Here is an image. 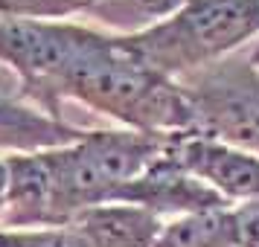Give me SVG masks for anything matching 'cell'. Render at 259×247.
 I'll use <instances>...</instances> for the list:
<instances>
[{"label":"cell","mask_w":259,"mask_h":247,"mask_svg":"<svg viewBox=\"0 0 259 247\" xmlns=\"http://www.w3.org/2000/svg\"><path fill=\"white\" fill-rule=\"evenodd\" d=\"M64 99L82 102L131 131H195V117L181 82L134 59L119 44V35H108L64 76L59 84V105Z\"/></svg>","instance_id":"6da1fadb"},{"label":"cell","mask_w":259,"mask_h":247,"mask_svg":"<svg viewBox=\"0 0 259 247\" xmlns=\"http://www.w3.org/2000/svg\"><path fill=\"white\" fill-rule=\"evenodd\" d=\"M259 38V0H187L178 12L119 44L166 79H184Z\"/></svg>","instance_id":"7a4b0ae2"},{"label":"cell","mask_w":259,"mask_h":247,"mask_svg":"<svg viewBox=\"0 0 259 247\" xmlns=\"http://www.w3.org/2000/svg\"><path fill=\"white\" fill-rule=\"evenodd\" d=\"M169 134L131 128L84 131L82 140L59 149V221L70 224L96 204H111L163 154Z\"/></svg>","instance_id":"3957f363"},{"label":"cell","mask_w":259,"mask_h":247,"mask_svg":"<svg viewBox=\"0 0 259 247\" xmlns=\"http://www.w3.org/2000/svg\"><path fill=\"white\" fill-rule=\"evenodd\" d=\"M105 38V32L70 21L0 15V64L18 73L24 102L41 108L50 117L64 119L59 84Z\"/></svg>","instance_id":"277c9868"},{"label":"cell","mask_w":259,"mask_h":247,"mask_svg":"<svg viewBox=\"0 0 259 247\" xmlns=\"http://www.w3.org/2000/svg\"><path fill=\"white\" fill-rule=\"evenodd\" d=\"M178 82L189 99L198 134L259 154V44Z\"/></svg>","instance_id":"5b68a950"},{"label":"cell","mask_w":259,"mask_h":247,"mask_svg":"<svg viewBox=\"0 0 259 247\" xmlns=\"http://www.w3.org/2000/svg\"><path fill=\"white\" fill-rule=\"evenodd\" d=\"M59 149L6 154V195L0 204V227L6 230L61 227Z\"/></svg>","instance_id":"8992f818"},{"label":"cell","mask_w":259,"mask_h":247,"mask_svg":"<svg viewBox=\"0 0 259 247\" xmlns=\"http://www.w3.org/2000/svg\"><path fill=\"white\" fill-rule=\"evenodd\" d=\"M166 154L201 177L230 204L259 201V154L233 149L198 131H178L166 137Z\"/></svg>","instance_id":"52a82bcc"},{"label":"cell","mask_w":259,"mask_h":247,"mask_svg":"<svg viewBox=\"0 0 259 247\" xmlns=\"http://www.w3.org/2000/svg\"><path fill=\"white\" fill-rule=\"evenodd\" d=\"M117 201L137 204L160 215L163 221L189 215V212H207V210H224L233 207L227 198H222L212 186H207L201 177L189 175L184 166H178L169 154L154 160L140 177H134L128 186L117 195Z\"/></svg>","instance_id":"ba28073f"},{"label":"cell","mask_w":259,"mask_h":247,"mask_svg":"<svg viewBox=\"0 0 259 247\" xmlns=\"http://www.w3.org/2000/svg\"><path fill=\"white\" fill-rule=\"evenodd\" d=\"M163 224L160 215L146 207L111 201L82 210L70 227L91 247H154Z\"/></svg>","instance_id":"9c48e42d"},{"label":"cell","mask_w":259,"mask_h":247,"mask_svg":"<svg viewBox=\"0 0 259 247\" xmlns=\"http://www.w3.org/2000/svg\"><path fill=\"white\" fill-rule=\"evenodd\" d=\"M88 128L44 114L41 108L24 102L21 96L0 93V152L24 154L41 149H59L82 140Z\"/></svg>","instance_id":"30bf717a"},{"label":"cell","mask_w":259,"mask_h":247,"mask_svg":"<svg viewBox=\"0 0 259 247\" xmlns=\"http://www.w3.org/2000/svg\"><path fill=\"white\" fill-rule=\"evenodd\" d=\"M154 247H236L230 207L169 218Z\"/></svg>","instance_id":"8fae6325"},{"label":"cell","mask_w":259,"mask_h":247,"mask_svg":"<svg viewBox=\"0 0 259 247\" xmlns=\"http://www.w3.org/2000/svg\"><path fill=\"white\" fill-rule=\"evenodd\" d=\"M187 0H111L102 9H96L94 15H99L108 24L119 26L122 32H117V35H131V32H140L146 26L169 18Z\"/></svg>","instance_id":"7c38bea8"},{"label":"cell","mask_w":259,"mask_h":247,"mask_svg":"<svg viewBox=\"0 0 259 247\" xmlns=\"http://www.w3.org/2000/svg\"><path fill=\"white\" fill-rule=\"evenodd\" d=\"M111 0H0V15L38 18V21H64L70 15L102 9Z\"/></svg>","instance_id":"4fadbf2b"},{"label":"cell","mask_w":259,"mask_h":247,"mask_svg":"<svg viewBox=\"0 0 259 247\" xmlns=\"http://www.w3.org/2000/svg\"><path fill=\"white\" fill-rule=\"evenodd\" d=\"M0 235L9 247H91L70 224L64 227H35V230H6L0 227Z\"/></svg>","instance_id":"5bb4252c"},{"label":"cell","mask_w":259,"mask_h":247,"mask_svg":"<svg viewBox=\"0 0 259 247\" xmlns=\"http://www.w3.org/2000/svg\"><path fill=\"white\" fill-rule=\"evenodd\" d=\"M236 247H259V201H242L230 207Z\"/></svg>","instance_id":"9a60e30c"},{"label":"cell","mask_w":259,"mask_h":247,"mask_svg":"<svg viewBox=\"0 0 259 247\" xmlns=\"http://www.w3.org/2000/svg\"><path fill=\"white\" fill-rule=\"evenodd\" d=\"M6 195V154H0V204Z\"/></svg>","instance_id":"2e32d148"}]
</instances>
